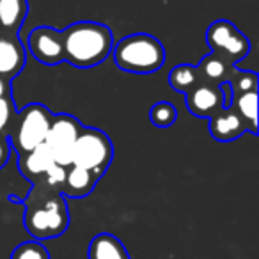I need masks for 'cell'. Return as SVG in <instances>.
<instances>
[{
  "label": "cell",
  "instance_id": "6da1fadb",
  "mask_svg": "<svg viewBox=\"0 0 259 259\" xmlns=\"http://www.w3.org/2000/svg\"><path fill=\"white\" fill-rule=\"evenodd\" d=\"M23 226L34 240H52L62 236L69 226V209L66 197L43 183L32 185L22 201Z\"/></svg>",
  "mask_w": 259,
  "mask_h": 259
},
{
  "label": "cell",
  "instance_id": "7a4b0ae2",
  "mask_svg": "<svg viewBox=\"0 0 259 259\" xmlns=\"http://www.w3.org/2000/svg\"><path fill=\"white\" fill-rule=\"evenodd\" d=\"M64 62L75 68H94L101 64L114 48V34L105 23L76 22L62 30Z\"/></svg>",
  "mask_w": 259,
  "mask_h": 259
},
{
  "label": "cell",
  "instance_id": "3957f363",
  "mask_svg": "<svg viewBox=\"0 0 259 259\" xmlns=\"http://www.w3.org/2000/svg\"><path fill=\"white\" fill-rule=\"evenodd\" d=\"M112 57L119 69L135 75H149L165 64V48L162 41L146 32L124 36L114 43Z\"/></svg>",
  "mask_w": 259,
  "mask_h": 259
},
{
  "label": "cell",
  "instance_id": "277c9868",
  "mask_svg": "<svg viewBox=\"0 0 259 259\" xmlns=\"http://www.w3.org/2000/svg\"><path fill=\"white\" fill-rule=\"evenodd\" d=\"M52 119L54 114L50 112V108L41 103H30L23 107L20 112H16L15 122L8 135L11 148L18 155H25L45 144Z\"/></svg>",
  "mask_w": 259,
  "mask_h": 259
},
{
  "label": "cell",
  "instance_id": "5b68a950",
  "mask_svg": "<svg viewBox=\"0 0 259 259\" xmlns=\"http://www.w3.org/2000/svg\"><path fill=\"white\" fill-rule=\"evenodd\" d=\"M114 158V146L105 132L83 126L73 146L71 165L82 167L101 178Z\"/></svg>",
  "mask_w": 259,
  "mask_h": 259
},
{
  "label": "cell",
  "instance_id": "8992f818",
  "mask_svg": "<svg viewBox=\"0 0 259 259\" xmlns=\"http://www.w3.org/2000/svg\"><path fill=\"white\" fill-rule=\"evenodd\" d=\"M206 41L211 55L219 57L227 66H236L250 52V41L229 20H217L206 30Z\"/></svg>",
  "mask_w": 259,
  "mask_h": 259
},
{
  "label": "cell",
  "instance_id": "52a82bcc",
  "mask_svg": "<svg viewBox=\"0 0 259 259\" xmlns=\"http://www.w3.org/2000/svg\"><path fill=\"white\" fill-rule=\"evenodd\" d=\"M83 124L69 114H57L52 119L50 130L45 139V146L50 151L52 158L57 165L69 167L73 156V146L82 132Z\"/></svg>",
  "mask_w": 259,
  "mask_h": 259
},
{
  "label": "cell",
  "instance_id": "ba28073f",
  "mask_svg": "<svg viewBox=\"0 0 259 259\" xmlns=\"http://www.w3.org/2000/svg\"><path fill=\"white\" fill-rule=\"evenodd\" d=\"M36 61L45 66H57L64 62V39L62 30L54 27H36L27 37V48Z\"/></svg>",
  "mask_w": 259,
  "mask_h": 259
},
{
  "label": "cell",
  "instance_id": "9c48e42d",
  "mask_svg": "<svg viewBox=\"0 0 259 259\" xmlns=\"http://www.w3.org/2000/svg\"><path fill=\"white\" fill-rule=\"evenodd\" d=\"M185 105L188 112L195 117L209 119L215 112L224 108V96L220 87L208 85V83H199L197 87L185 94Z\"/></svg>",
  "mask_w": 259,
  "mask_h": 259
},
{
  "label": "cell",
  "instance_id": "30bf717a",
  "mask_svg": "<svg viewBox=\"0 0 259 259\" xmlns=\"http://www.w3.org/2000/svg\"><path fill=\"white\" fill-rule=\"evenodd\" d=\"M27 62V50L20 36L0 32V76L13 80L23 71Z\"/></svg>",
  "mask_w": 259,
  "mask_h": 259
},
{
  "label": "cell",
  "instance_id": "8fae6325",
  "mask_svg": "<svg viewBox=\"0 0 259 259\" xmlns=\"http://www.w3.org/2000/svg\"><path fill=\"white\" fill-rule=\"evenodd\" d=\"M209 134L219 142H233L247 132L243 121L233 107H224L208 119Z\"/></svg>",
  "mask_w": 259,
  "mask_h": 259
},
{
  "label": "cell",
  "instance_id": "7c38bea8",
  "mask_svg": "<svg viewBox=\"0 0 259 259\" xmlns=\"http://www.w3.org/2000/svg\"><path fill=\"white\" fill-rule=\"evenodd\" d=\"M54 165H55V162L45 144H41L39 148H36L30 153L18 155L20 172H22V176L27 178L32 185L39 183Z\"/></svg>",
  "mask_w": 259,
  "mask_h": 259
},
{
  "label": "cell",
  "instance_id": "4fadbf2b",
  "mask_svg": "<svg viewBox=\"0 0 259 259\" xmlns=\"http://www.w3.org/2000/svg\"><path fill=\"white\" fill-rule=\"evenodd\" d=\"M98 181H100V178L91 172V170L82 169V167H76V165H69L66 169L62 195L73 199H83L94 190Z\"/></svg>",
  "mask_w": 259,
  "mask_h": 259
},
{
  "label": "cell",
  "instance_id": "5bb4252c",
  "mask_svg": "<svg viewBox=\"0 0 259 259\" xmlns=\"http://www.w3.org/2000/svg\"><path fill=\"white\" fill-rule=\"evenodd\" d=\"M29 15V0H0V32L18 36Z\"/></svg>",
  "mask_w": 259,
  "mask_h": 259
},
{
  "label": "cell",
  "instance_id": "9a60e30c",
  "mask_svg": "<svg viewBox=\"0 0 259 259\" xmlns=\"http://www.w3.org/2000/svg\"><path fill=\"white\" fill-rule=\"evenodd\" d=\"M87 259H130L122 241L110 233H100L91 240Z\"/></svg>",
  "mask_w": 259,
  "mask_h": 259
},
{
  "label": "cell",
  "instance_id": "2e32d148",
  "mask_svg": "<svg viewBox=\"0 0 259 259\" xmlns=\"http://www.w3.org/2000/svg\"><path fill=\"white\" fill-rule=\"evenodd\" d=\"M236 66H227L224 61H220L215 55H206V57L201 59L195 69H197L199 75V82L201 83H208V85H222V83L227 82L229 75L233 73V69Z\"/></svg>",
  "mask_w": 259,
  "mask_h": 259
},
{
  "label": "cell",
  "instance_id": "e0dca14e",
  "mask_svg": "<svg viewBox=\"0 0 259 259\" xmlns=\"http://www.w3.org/2000/svg\"><path fill=\"white\" fill-rule=\"evenodd\" d=\"M231 107L238 112L247 132H250L252 135H257V89L233 96Z\"/></svg>",
  "mask_w": 259,
  "mask_h": 259
},
{
  "label": "cell",
  "instance_id": "ac0fdd59",
  "mask_svg": "<svg viewBox=\"0 0 259 259\" xmlns=\"http://www.w3.org/2000/svg\"><path fill=\"white\" fill-rule=\"evenodd\" d=\"M199 75L195 66L192 64H178L169 73V85L178 93L188 94L194 87L199 85Z\"/></svg>",
  "mask_w": 259,
  "mask_h": 259
},
{
  "label": "cell",
  "instance_id": "d6986e66",
  "mask_svg": "<svg viewBox=\"0 0 259 259\" xmlns=\"http://www.w3.org/2000/svg\"><path fill=\"white\" fill-rule=\"evenodd\" d=\"M149 119L156 128H170L178 121V108L169 101H156L149 108Z\"/></svg>",
  "mask_w": 259,
  "mask_h": 259
},
{
  "label": "cell",
  "instance_id": "ffe728a7",
  "mask_svg": "<svg viewBox=\"0 0 259 259\" xmlns=\"http://www.w3.org/2000/svg\"><path fill=\"white\" fill-rule=\"evenodd\" d=\"M257 82L259 76L255 71H245V69L238 68H234L229 78H227V83H229L231 91H233V96L247 93V91H255L257 89Z\"/></svg>",
  "mask_w": 259,
  "mask_h": 259
},
{
  "label": "cell",
  "instance_id": "44dd1931",
  "mask_svg": "<svg viewBox=\"0 0 259 259\" xmlns=\"http://www.w3.org/2000/svg\"><path fill=\"white\" fill-rule=\"evenodd\" d=\"M11 259H52L50 252L47 250L41 241L30 240L23 241L18 247H15V250L11 252Z\"/></svg>",
  "mask_w": 259,
  "mask_h": 259
},
{
  "label": "cell",
  "instance_id": "7402d4cb",
  "mask_svg": "<svg viewBox=\"0 0 259 259\" xmlns=\"http://www.w3.org/2000/svg\"><path fill=\"white\" fill-rule=\"evenodd\" d=\"M16 105L13 98H2L0 100V135L8 137L11 132V126L16 117Z\"/></svg>",
  "mask_w": 259,
  "mask_h": 259
},
{
  "label": "cell",
  "instance_id": "603a6c76",
  "mask_svg": "<svg viewBox=\"0 0 259 259\" xmlns=\"http://www.w3.org/2000/svg\"><path fill=\"white\" fill-rule=\"evenodd\" d=\"M11 142H9L8 137H2L0 135V169H4L9 162V156H11Z\"/></svg>",
  "mask_w": 259,
  "mask_h": 259
},
{
  "label": "cell",
  "instance_id": "cb8c5ba5",
  "mask_svg": "<svg viewBox=\"0 0 259 259\" xmlns=\"http://www.w3.org/2000/svg\"><path fill=\"white\" fill-rule=\"evenodd\" d=\"M2 98H13V89H11V80H6L0 76V100Z\"/></svg>",
  "mask_w": 259,
  "mask_h": 259
}]
</instances>
